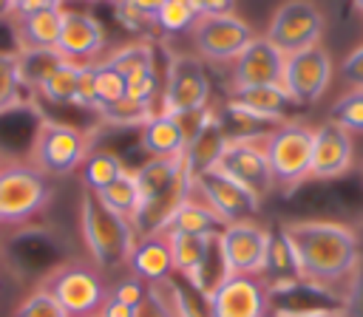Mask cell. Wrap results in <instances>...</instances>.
I'll use <instances>...</instances> for the list:
<instances>
[{"label":"cell","mask_w":363,"mask_h":317,"mask_svg":"<svg viewBox=\"0 0 363 317\" xmlns=\"http://www.w3.org/2000/svg\"><path fill=\"white\" fill-rule=\"evenodd\" d=\"M68 59L57 51V48H34V51H17V68H20V79L26 85L28 93H37L40 85L57 74Z\"/></svg>","instance_id":"obj_24"},{"label":"cell","mask_w":363,"mask_h":317,"mask_svg":"<svg viewBox=\"0 0 363 317\" xmlns=\"http://www.w3.org/2000/svg\"><path fill=\"white\" fill-rule=\"evenodd\" d=\"M354 164V136L335 122H320L312 139V164L309 181H335L343 178Z\"/></svg>","instance_id":"obj_15"},{"label":"cell","mask_w":363,"mask_h":317,"mask_svg":"<svg viewBox=\"0 0 363 317\" xmlns=\"http://www.w3.org/2000/svg\"><path fill=\"white\" fill-rule=\"evenodd\" d=\"M184 170V158H147L139 170H133L136 175V184H139V195H142V204L150 201L153 195H159L164 187L173 184V178ZM142 209V207H139Z\"/></svg>","instance_id":"obj_26"},{"label":"cell","mask_w":363,"mask_h":317,"mask_svg":"<svg viewBox=\"0 0 363 317\" xmlns=\"http://www.w3.org/2000/svg\"><path fill=\"white\" fill-rule=\"evenodd\" d=\"M352 6H354V8L360 11V14H363V0H352Z\"/></svg>","instance_id":"obj_47"},{"label":"cell","mask_w":363,"mask_h":317,"mask_svg":"<svg viewBox=\"0 0 363 317\" xmlns=\"http://www.w3.org/2000/svg\"><path fill=\"white\" fill-rule=\"evenodd\" d=\"M26 85L17 68V51L0 54V116L9 110H20L26 105Z\"/></svg>","instance_id":"obj_30"},{"label":"cell","mask_w":363,"mask_h":317,"mask_svg":"<svg viewBox=\"0 0 363 317\" xmlns=\"http://www.w3.org/2000/svg\"><path fill=\"white\" fill-rule=\"evenodd\" d=\"M79 3H102V0H79Z\"/></svg>","instance_id":"obj_48"},{"label":"cell","mask_w":363,"mask_h":317,"mask_svg":"<svg viewBox=\"0 0 363 317\" xmlns=\"http://www.w3.org/2000/svg\"><path fill=\"white\" fill-rule=\"evenodd\" d=\"M196 57L204 62H233L255 37L250 23H244L235 11L233 14H213V17H199L196 25L190 28Z\"/></svg>","instance_id":"obj_12"},{"label":"cell","mask_w":363,"mask_h":317,"mask_svg":"<svg viewBox=\"0 0 363 317\" xmlns=\"http://www.w3.org/2000/svg\"><path fill=\"white\" fill-rule=\"evenodd\" d=\"M94 88H96V110L122 99L125 96V76L105 59V62H96V71H94ZM94 110V113H96Z\"/></svg>","instance_id":"obj_35"},{"label":"cell","mask_w":363,"mask_h":317,"mask_svg":"<svg viewBox=\"0 0 363 317\" xmlns=\"http://www.w3.org/2000/svg\"><path fill=\"white\" fill-rule=\"evenodd\" d=\"M218 235V232H216ZM167 249H170V263H173V277L196 286V277L204 266V258L210 252L213 235H182V232H164Z\"/></svg>","instance_id":"obj_20"},{"label":"cell","mask_w":363,"mask_h":317,"mask_svg":"<svg viewBox=\"0 0 363 317\" xmlns=\"http://www.w3.org/2000/svg\"><path fill=\"white\" fill-rule=\"evenodd\" d=\"M196 20H199V14L190 6V0H164L153 25L162 28L164 34H190Z\"/></svg>","instance_id":"obj_34"},{"label":"cell","mask_w":363,"mask_h":317,"mask_svg":"<svg viewBox=\"0 0 363 317\" xmlns=\"http://www.w3.org/2000/svg\"><path fill=\"white\" fill-rule=\"evenodd\" d=\"M91 156V139L82 127L57 122V119H40L31 133L28 161L45 173L48 178L71 175L82 167V161Z\"/></svg>","instance_id":"obj_3"},{"label":"cell","mask_w":363,"mask_h":317,"mask_svg":"<svg viewBox=\"0 0 363 317\" xmlns=\"http://www.w3.org/2000/svg\"><path fill=\"white\" fill-rule=\"evenodd\" d=\"M156 113L153 105H145V102H136L130 96H122L105 108L96 110V119L105 125V127H113V130H139L150 116Z\"/></svg>","instance_id":"obj_28"},{"label":"cell","mask_w":363,"mask_h":317,"mask_svg":"<svg viewBox=\"0 0 363 317\" xmlns=\"http://www.w3.org/2000/svg\"><path fill=\"white\" fill-rule=\"evenodd\" d=\"M281 232L292 246L301 283L323 292L343 306L363 269L360 235L349 224L335 218L286 221L281 224Z\"/></svg>","instance_id":"obj_1"},{"label":"cell","mask_w":363,"mask_h":317,"mask_svg":"<svg viewBox=\"0 0 363 317\" xmlns=\"http://www.w3.org/2000/svg\"><path fill=\"white\" fill-rule=\"evenodd\" d=\"M312 139H315V127L295 119H286L264 133V153H267L275 187H284L289 192L309 181Z\"/></svg>","instance_id":"obj_5"},{"label":"cell","mask_w":363,"mask_h":317,"mask_svg":"<svg viewBox=\"0 0 363 317\" xmlns=\"http://www.w3.org/2000/svg\"><path fill=\"white\" fill-rule=\"evenodd\" d=\"M269 238H272V229L261 226L255 218L227 224L218 232V249H221L227 275H255V277H261L264 266H267Z\"/></svg>","instance_id":"obj_13"},{"label":"cell","mask_w":363,"mask_h":317,"mask_svg":"<svg viewBox=\"0 0 363 317\" xmlns=\"http://www.w3.org/2000/svg\"><path fill=\"white\" fill-rule=\"evenodd\" d=\"M136 317H184L176 297V277L147 286L145 303L136 309Z\"/></svg>","instance_id":"obj_31"},{"label":"cell","mask_w":363,"mask_h":317,"mask_svg":"<svg viewBox=\"0 0 363 317\" xmlns=\"http://www.w3.org/2000/svg\"><path fill=\"white\" fill-rule=\"evenodd\" d=\"M210 317H269L272 294L264 277L255 275H227L207 297Z\"/></svg>","instance_id":"obj_14"},{"label":"cell","mask_w":363,"mask_h":317,"mask_svg":"<svg viewBox=\"0 0 363 317\" xmlns=\"http://www.w3.org/2000/svg\"><path fill=\"white\" fill-rule=\"evenodd\" d=\"M190 195H196L201 204H207L218 218L221 224H238V221H252L258 212H261V198H255L247 187H241L238 181L227 178L224 173H218L216 167L213 170H204L199 175H193L190 181Z\"/></svg>","instance_id":"obj_11"},{"label":"cell","mask_w":363,"mask_h":317,"mask_svg":"<svg viewBox=\"0 0 363 317\" xmlns=\"http://www.w3.org/2000/svg\"><path fill=\"white\" fill-rule=\"evenodd\" d=\"M54 187L45 173L26 161H0V224L23 226L51 204Z\"/></svg>","instance_id":"obj_4"},{"label":"cell","mask_w":363,"mask_h":317,"mask_svg":"<svg viewBox=\"0 0 363 317\" xmlns=\"http://www.w3.org/2000/svg\"><path fill=\"white\" fill-rule=\"evenodd\" d=\"M139 147L150 158H179L184 156V133L179 130L176 119L167 113H153L142 127H139Z\"/></svg>","instance_id":"obj_21"},{"label":"cell","mask_w":363,"mask_h":317,"mask_svg":"<svg viewBox=\"0 0 363 317\" xmlns=\"http://www.w3.org/2000/svg\"><path fill=\"white\" fill-rule=\"evenodd\" d=\"M96 314H99V317H136V309H133V306H125L122 300H116V297L108 294V300L99 306Z\"/></svg>","instance_id":"obj_45"},{"label":"cell","mask_w":363,"mask_h":317,"mask_svg":"<svg viewBox=\"0 0 363 317\" xmlns=\"http://www.w3.org/2000/svg\"><path fill=\"white\" fill-rule=\"evenodd\" d=\"M227 139H230V133L224 127V119L213 110L210 119L204 122V127L184 147V156L182 158H184L187 173L190 175H199L204 170H213L216 161H218V156H221V150H224V144H227Z\"/></svg>","instance_id":"obj_18"},{"label":"cell","mask_w":363,"mask_h":317,"mask_svg":"<svg viewBox=\"0 0 363 317\" xmlns=\"http://www.w3.org/2000/svg\"><path fill=\"white\" fill-rule=\"evenodd\" d=\"M11 20H14L17 51L57 48L60 28H62V8H48V11L28 14V17H11Z\"/></svg>","instance_id":"obj_22"},{"label":"cell","mask_w":363,"mask_h":317,"mask_svg":"<svg viewBox=\"0 0 363 317\" xmlns=\"http://www.w3.org/2000/svg\"><path fill=\"white\" fill-rule=\"evenodd\" d=\"M221 229H224L221 218H218L207 204H201L196 195H187V201H182V204L173 209V215L164 221V226L159 229V235H164V232L216 235V232H221Z\"/></svg>","instance_id":"obj_23"},{"label":"cell","mask_w":363,"mask_h":317,"mask_svg":"<svg viewBox=\"0 0 363 317\" xmlns=\"http://www.w3.org/2000/svg\"><path fill=\"white\" fill-rule=\"evenodd\" d=\"M94 195H96V201H99L105 209H111V212L128 218L130 224H133V218H136V212H139V207H142V195H139V184H136L133 170H125L113 184H108L105 190H99V192H94Z\"/></svg>","instance_id":"obj_25"},{"label":"cell","mask_w":363,"mask_h":317,"mask_svg":"<svg viewBox=\"0 0 363 317\" xmlns=\"http://www.w3.org/2000/svg\"><path fill=\"white\" fill-rule=\"evenodd\" d=\"M326 28V17L315 0H284L267 25V40L284 54L292 57L320 42Z\"/></svg>","instance_id":"obj_7"},{"label":"cell","mask_w":363,"mask_h":317,"mask_svg":"<svg viewBox=\"0 0 363 317\" xmlns=\"http://www.w3.org/2000/svg\"><path fill=\"white\" fill-rule=\"evenodd\" d=\"M216 170L247 187L261 201L275 190V178L264 153V136H230L216 161Z\"/></svg>","instance_id":"obj_9"},{"label":"cell","mask_w":363,"mask_h":317,"mask_svg":"<svg viewBox=\"0 0 363 317\" xmlns=\"http://www.w3.org/2000/svg\"><path fill=\"white\" fill-rule=\"evenodd\" d=\"M337 74H340L343 85H349V88H363V42L340 59Z\"/></svg>","instance_id":"obj_39"},{"label":"cell","mask_w":363,"mask_h":317,"mask_svg":"<svg viewBox=\"0 0 363 317\" xmlns=\"http://www.w3.org/2000/svg\"><path fill=\"white\" fill-rule=\"evenodd\" d=\"M159 93H162V85H159L156 71L133 74V76L125 79V96H130V99H136V102H145V105H153V108H156Z\"/></svg>","instance_id":"obj_37"},{"label":"cell","mask_w":363,"mask_h":317,"mask_svg":"<svg viewBox=\"0 0 363 317\" xmlns=\"http://www.w3.org/2000/svg\"><path fill=\"white\" fill-rule=\"evenodd\" d=\"M343 314L346 317H363V269H360V275H357V280H354V286L343 303Z\"/></svg>","instance_id":"obj_43"},{"label":"cell","mask_w":363,"mask_h":317,"mask_svg":"<svg viewBox=\"0 0 363 317\" xmlns=\"http://www.w3.org/2000/svg\"><path fill=\"white\" fill-rule=\"evenodd\" d=\"M199 17H213V14H233L235 0H190Z\"/></svg>","instance_id":"obj_42"},{"label":"cell","mask_w":363,"mask_h":317,"mask_svg":"<svg viewBox=\"0 0 363 317\" xmlns=\"http://www.w3.org/2000/svg\"><path fill=\"white\" fill-rule=\"evenodd\" d=\"M14 317H68V314H65V309H62L45 289L37 286V289L17 306Z\"/></svg>","instance_id":"obj_36"},{"label":"cell","mask_w":363,"mask_h":317,"mask_svg":"<svg viewBox=\"0 0 363 317\" xmlns=\"http://www.w3.org/2000/svg\"><path fill=\"white\" fill-rule=\"evenodd\" d=\"M284 59L286 57L267 37L255 34L252 42L230 65V93L244 88H258V85H281Z\"/></svg>","instance_id":"obj_16"},{"label":"cell","mask_w":363,"mask_h":317,"mask_svg":"<svg viewBox=\"0 0 363 317\" xmlns=\"http://www.w3.org/2000/svg\"><path fill=\"white\" fill-rule=\"evenodd\" d=\"M40 289H45L65 309L68 317L96 314L99 306L111 294V289H108L105 277L99 275V269L94 263H85V260H65V263L54 266L43 277Z\"/></svg>","instance_id":"obj_6"},{"label":"cell","mask_w":363,"mask_h":317,"mask_svg":"<svg viewBox=\"0 0 363 317\" xmlns=\"http://www.w3.org/2000/svg\"><path fill=\"white\" fill-rule=\"evenodd\" d=\"M113 14H116V20H119L128 31H136V34L145 31V28L150 25V23H147V20H145L128 0H113Z\"/></svg>","instance_id":"obj_40"},{"label":"cell","mask_w":363,"mask_h":317,"mask_svg":"<svg viewBox=\"0 0 363 317\" xmlns=\"http://www.w3.org/2000/svg\"><path fill=\"white\" fill-rule=\"evenodd\" d=\"M332 79H335V59L320 42L284 59L281 88L286 91L292 105H315L329 91Z\"/></svg>","instance_id":"obj_10"},{"label":"cell","mask_w":363,"mask_h":317,"mask_svg":"<svg viewBox=\"0 0 363 317\" xmlns=\"http://www.w3.org/2000/svg\"><path fill=\"white\" fill-rule=\"evenodd\" d=\"M108 62L128 79L133 74H145V71H156V48L153 42L147 40H139V42H128L122 48H116Z\"/></svg>","instance_id":"obj_29"},{"label":"cell","mask_w":363,"mask_h":317,"mask_svg":"<svg viewBox=\"0 0 363 317\" xmlns=\"http://www.w3.org/2000/svg\"><path fill=\"white\" fill-rule=\"evenodd\" d=\"M79 68H82V65H77V62H65L57 74H51V76L40 85L37 96H43V99L51 102V105H74V102H77Z\"/></svg>","instance_id":"obj_32"},{"label":"cell","mask_w":363,"mask_h":317,"mask_svg":"<svg viewBox=\"0 0 363 317\" xmlns=\"http://www.w3.org/2000/svg\"><path fill=\"white\" fill-rule=\"evenodd\" d=\"M128 269L133 277H139L145 283H162V280L173 277V263H170V249H167L164 235L136 238L130 258H128Z\"/></svg>","instance_id":"obj_19"},{"label":"cell","mask_w":363,"mask_h":317,"mask_svg":"<svg viewBox=\"0 0 363 317\" xmlns=\"http://www.w3.org/2000/svg\"><path fill=\"white\" fill-rule=\"evenodd\" d=\"M269 317H346L340 306H323V309H303V311H272Z\"/></svg>","instance_id":"obj_44"},{"label":"cell","mask_w":363,"mask_h":317,"mask_svg":"<svg viewBox=\"0 0 363 317\" xmlns=\"http://www.w3.org/2000/svg\"><path fill=\"white\" fill-rule=\"evenodd\" d=\"M125 173L122 158L113 150H91V156L82 161L79 175H82V190L88 192H99L108 184H113L119 175Z\"/></svg>","instance_id":"obj_27"},{"label":"cell","mask_w":363,"mask_h":317,"mask_svg":"<svg viewBox=\"0 0 363 317\" xmlns=\"http://www.w3.org/2000/svg\"><path fill=\"white\" fill-rule=\"evenodd\" d=\"M105 25L91 14L79 8H62V28L57 40V51L77 65L96 62L99 51L105 48Z\"/></svg>","instance_id":"obj_17"},{"label":"cell","mask_w":363,"mask_h":317,"mask_svg":"<svg viewBox=\"0 0 363 317\" xmlns=\"http://www.w3.org/2000/svg\"><path fill=\"white\" fill-rule=\"evenodd\" d=\"M65 0H14V14L11 17H28L37 11H48V8H62Z\"/></svg>","instance_id":"obj_41"},{"label":"cell","mask_w":363,"mask_h":317,"mask_svg":"<svg viewBox=\"0 0 363 317\" xmlns=\"http://www.w3.org/2000/svg\"><path fill=\"white\" fill-rule=\"evenodd\" d=\"M79 232L91 252V260L96 269H113L128 266L130 249L136 243V232L128 218L105 209L94 192L82 190L79 201Z\"/></svg>","instance_id":"obj_2"},{"label":"cell","mask_w":363,"mask_h":317,"mask_svg":"<svg viewBox=\"0 0 363 317\" xmlns=\"http://www.w3.org/2000/svg\"><path fill=\"white\" fill-rule=\"evenodd\" d=\"M85 317H99V314H85Z\"/></svg>","instance_id":"obj_49"},{"label":"cell","mask_w":363,"mask_h":317,"mask_svg":"<svg viewBox=\"0 0 363 317\" xmlns=\"http://www.w3.org/2000/svg\"><path fill=\"white\" fill-rule=\"evenodd\" d=\"M210 76L204 62L196 54H173L167 59L162 96H159V113L176 116L184 110L210 108Z\"/></svg>","instance_id":"obj_8"},{"label":"cell","mask_w":363,"mask_h":317,"mask_svg":"<svg viewBox=\"0 0 363 317\" xmlns=\"http://www.w3.org/2000/svg\"><path fill=\"white\" fill-rule=\"evenodd\" d=\"M128 3H130V6H133V8L153 25V20H156V14H159V8H162L164 0H128Z\"/></svg>","instance_id":"obj_46"},{"label":"cell","mask_w":363,"mask_h":317,"mask_svg":"<svg viewBox=\"0 0 363 317\" xmlns=\"http://www.w3.org/2000/svg\"><path fill=\"white\" fill-rule=\"evenodd\" d=\"M329 122L340 125L352 136L363 133V88H349L340 93L329 108Z\"/></svg>","instance_id":"obj_33"},{"label":"cell","mask_w":363,"mask_h":317,"mask_svg":"<svg viewBox=\"0 0 363 317\" xmlns=\"http://www.w3.org/2000/svg\"><path fill=\"white\" fill-rule=\"evenodd\" d=\"M147 286L150 283H145V280H139V277H125V280H119L113 289H111V297H116V300H122L125 306H133V309H139L142 303H145V297H147Z\"/></svg>","instance_id":"obj_38"}]
</instances>
